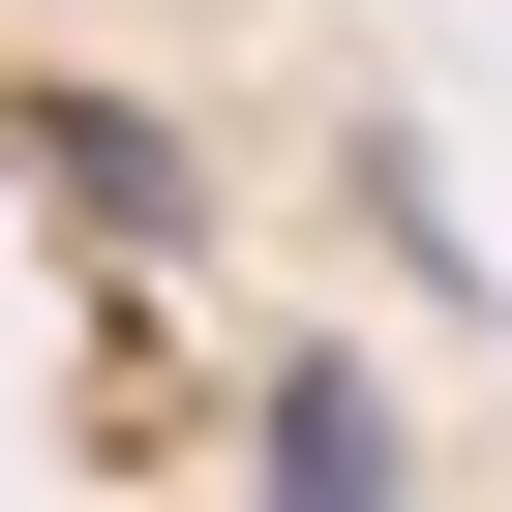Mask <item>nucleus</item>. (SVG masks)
Wrapping results in <instances>:
<instances>
[{
    "label": "nucleus",
    "mask_w": 512,
    "mask_h": 512,
    "mask_svg": "<svg viewBox=\"0 0 512 512\" xmlns=\"http://www.w3.org/2000/svg\"><path fill=\"white\" fill-rule=\"evenodd\" d=\"M272 512H392V392H362V362L272 392Z\"/></svg>",
    "instance_id": "nucleus-1"
},
{
    "label": "nucleus",
    "mask_w": 512,
    "mask_h": 512,
    "mask_svg": "<svg viewBox=\"0 0 512 512\" xmlns=\"http://www.w3.org/2000/svg\"><path fill=\"white\" fill-rule=\"evenodd\" d=\"M31 181H61L91 241H181V151H151V121H31Z\"/></svg>",
    "instance_id": "nucleus-2"
}]
</instances>
